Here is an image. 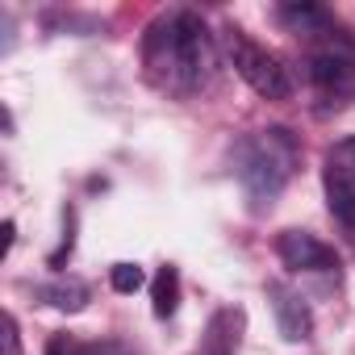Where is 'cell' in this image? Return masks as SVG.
Listing matches in <instances>:
<instances>
[{"instance_id":"obj_13","label":"cell","mask_w":355,"mask_h":355,"mask_svg":"<svg viewBox=\"0 0 355 355\" xmlns=\"http://www.w3.org/2000/svg\"><path fill=\"white\" fill-rule=\"evenodd\" d=\"M109 280H113L117 293H138V288L146 284V272H142L138 263H113V268H109Z\"/></svg>"},{"instance_id":"obj_16","label":"cell","mask_w":355,"mask_h":355,"mask_svg":"<svg viewBox=\"0 0 355 355\" xmlns=\"http://www.w3.org/2000/svg\"><path fill=\"white\" fill-rule=\"evenodd\" d=\"M13 234H17V226H13V222H5V255H9V247H13Z\"/></svg>"},{"instance_id":"obj_6","label":"cell","mask_w":355,"mask_h":355,"mask_svg":"<svg viewBox=\"0 0 355 355\" xmlns=\"http://www.w3.org/2000/svg\"><path fill=\"white\" fill-rule=\"evenodd\" d=\"M309 80L334 101H355V59L347 51L309 55Z\"/></svg>"},{"instance_id":"obj_7","label":"cell","mask_w":355,"mask_h":355,"mask_svg":"<svg viewBox=\"0 0 355 355\" xmlns=\"http://www.w3.org/2000/svg\"><path fill=\"white\" fill-rule=\"evenodd\" d=\"M322 184H326V205H330L334 222L355 239V171H351V167H330V163H326Z\"/></svg>"},{"instance_id":"obj_15","label":"cell","mask_w":355,"mask_h":355,"mask_svg":"<svg viewBox=\"0 0 355 355\" xmlns=\"http://www.w3.org/2000/svg\"><path fill=\"white\" fill-rule=\"evenodd\" d=\"M0 330H5V334H0V338H5V355H21V334H17V318H13V313H5V318H0Z\"/></svg>"},{"instance_id":"obj_5","label":"cell","mask_w":355,"mask_h":355,"mask_svg":"<svg viewBox=\"0 0 355 355\" xmlns=\"http://www.w3.org/2000/svg\"><path fill=\"white\" fill-rule=\"evenodd\" d=\"M268 301H272V313H276V326L288 343H305L313 334V313H309V301L288 288L284 280H272L268 284Z\"/></svg>"},{"instance_id":"obj_1","label":"cell","mask_w":355,"mask_h":355,"mask_svg":"<svg viewBox=\"0 0 355 355\" xmlns=\"http://www.w3.org/2000/svg\"><path fill=\"white\" fill-rule=\"evenodd\" d=\"M142 63L155 88L171 96H193L214 76V38L193 9L163 13L146 26Z\"/></svg>"},{"instance_id":"obj_2","label":"cell","mask_w":355,"mask_h":355,"mask_svg":"<svg viewBox=\"0 0 355 355\" xmlns=\"http://www.w3.org/2000/svg\"><path fill=\"white\" fill-rule=\"evenodd\" d=\"M293 138L288 130H263V134H247L234 146V171H239V184L243 197L251 201V209H272L276 197L284 193L288 175H293Z\"/></svg>"},{"instance_id":"obj_3","label":"cell","mask_w":355,"mask_h":355,"mask_svg":"<svg viewBox=\"0 0 355 355\" xmlns=\"http://www.w3.org/2000/svg\"><path fill=\"white\" fill-rule=\"evenodd\" d=\"M222 46H226L230 67L247 80V88H251L255 96H263V101H288V96H293L288 67H284L272 51H263L259 42H251L243 30L230 26V30L222 34Z\"/></svg>"},{"instance_id":"obj_14","label":"cell","mask_w":355,"mask_h":355,"mask_svg":"<svg viewBox=\"0 0 355 355\" xmlns=\"http://www.w3.org/2000/svg\"><path fill=\"white\" fill-rule=\"evenodd\" d=\"M326 163H330V167H351V171H355V134L338 138V142L326 150Z\"/></svg>"},{"instance_id":"obj_8","label":"cell","mask_w":355,"mask_h":355,"mask_svg":"<svg viewBox=\"0 0 355 355\" xmlns=\"http://www.w3.org/2000/svg\"><path fill=\"white\" fill-rule=\"evenodd\" d=\"M243 322H247L243 309H234V305L218 309V313L209 318L205 334H201L197 355H234V351H239V338H243Z\"/></svg>"},{"instance_id":"obj_4","label":"cell","mask_w":355,"mask_h":355,"mask_svg":"<svg viewBox=\"0 0 355 355\" xmlns=\"http://www.w3.org/2000/svg\"><path fill=\"white\" fill-rule=\"evenodd\" d=\"M276 251L288 272H338V251L309 230H284Z\"/></svg>"},{"instance_id":"obj_10","label":"cell","mask_w":355,"mask_h":355,"mask_svg":"<svg viewBox=\"0 0 355 355\" xmlns=\"http://www.w3.org/2000/svg\"><path fill=\"white\" fill-rule=\"evenodd\" d=\"M38 301H46V305H55L63 313H80L92 301V293H88V284L80 276H55V280L38 284Z\"/></svg>"},{"instance_id":"obj_11","label":"cell","mask_w":355,"mask_h":355,"mask_svg":"<svg viewBox=\"0 0 355 355\" xmlns=\"http://www.w3.org/2000/svg\"><path fill=\"white\" fill-rule=\"evenodd\" d=\"M175 305H180V272L163 263L150 280V309H155V318H171Z\"/></svg>"},{"instance_id":"obj_12","label":"cell","mask_w":355,"mask_h":355,"mask_svg":"<svg viewBox=\"0 0 355 355\" xmlns=\"http://www.w3.org/2000/svg\"><path fill=\"white\" fill-rule=\"evenodd\" d=\"M46 355H138V351H130L125 343H113V338H105V343H80L71 334H51Z\"/></svg>"},{"instance_id":"obj_9","label":"cell","mask_w":355,"mask_h":355,"mask_svg":"<svg viewBox=\"0 0 355 355\" xmlns=\"http://www.w3.org/2000/svg\"><path fill=\"white\" fill-rule=\"evenodd\" d=\"M276 17H280V26L288 34H301V38H326V34H334V17L322 5H280Z\"/></svg>"}]
</instances>
